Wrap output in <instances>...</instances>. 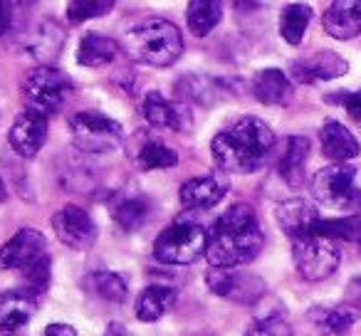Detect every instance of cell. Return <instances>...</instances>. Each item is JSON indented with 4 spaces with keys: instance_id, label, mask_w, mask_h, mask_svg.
<instances>
[{
    "instance_id": "obj_1",
    "label": "cell",
    "mask_w": 361,
    "mask_h": 336,
    "mask_svg": "<svg viewBox=\"0 0 361 336\" xmlns=\"http://www.w3.org/2000/svg\"><path fill=\"white\" fill-rule=\"evenodd\" d=\"M262 245H265V235L260 230L255 211L247 203H235L213 223L208 232L206 257L211 267L231 270L255 260Z\"/></svg>"
},
{
    "instance_id": "obj_2",
    "label": "cell",
    "mask_w": 361,
    "mask_h": 336,
    "mask_svg": "<svg viewBox=\"0 0 361 336\" xmlns=\"http://www.w3.org/2000/svg\"><path fill=\"white\" fill-rule=\"evenodd\" d=\"M275 149V134L257 116H243L235 124L218 131L211 144L213 161L221 171L252 173L265 166Z\"/></svg>"
},
{
    "instance_id": "obj_3",
    "label": "cell",
    "mask_w": 361,
    "mask_h": 336,
    "mask_svg": "<svg viewBox=\"0 0 361 336\" xmlns=\"http://www.w3.org/2000/svg\"><path fill=\"white\" fill-rule=\"evenodd\" d=\"M124 50L129 52L131 60L141 62V65L169 67L183 52V37L173 23L151 18L126 32Z\"/></svg>"
},
{
    "instance_id": "obj_4",
    "label": "cell",
    "mask_w": 361,
    "mask_h": 336,
    "mask_svg": "<svg viewBox=\"0 0 361 336\" xmlns=\"http://www.w3.org/2000/svg\"><path fill=\"white\" fill-rule=\"evenodd\" d=\"M72 89H75V85L65 72L57 67L42 65L27 75L25 85H23V99H25L27 111L47 119L62 109Z\"/></svg>"
},
{
    "instance_id": "obj_5",
    "label": "cell",
    "mask_w": 361,
    "mask_h": 336,
    "mask_svg": "<svg viewBox=\"0 0 361 336\" xmlns=\"http://www.w3.org/2000/svg\"><path fill=\"white\" fill-rule=\"evenodd\" d=\"M208 250V232L203 225L178 220L169 225L154 242V257L164 265H191Z\"/></svg>"
},
{
    "instance_id": "obj_6",
    "label": "cell",
    "mask_w": 361,
    "mask_h": 336,
    "mask_svg": "<svg viewBox=\"0 0 361 336\" xmlns=\"http://www.w3.org/2000/svg\"><path fill=\"white\" fill-rule=\"evenodd\" d=\"M312 196L322 206L336 211H354L361 206V191L356 188V168L349 163H331L314 173Z\"/></svg>"
},
{
    "instance_id": "obj_7",
    "label": "cell",
    "mask_w": 361,
    "mask_h": 336,
    "mask_svg": "<svg viewBox=\"0 0 361 336\" xmlns=\"http://www.w3.org/2000/svg\"><path fill=\"white\" fill-rule=\"evenodd\" d=\"M292 257H295V267L300 277L307 282H322L331 277L341 260L334 240H326L322 235H307L300 240H292Z\"/></svg>"
},
{
    "instance_id": "obj_8",
    "label": "cell",
    "mask_w": 361,
    "mask_h": 336,
    "mask_svg": "<svg viewBox=\"0 0 361 336\" xmlns=\"http://www.w3.org/2000/svg\"><path fill=\"white\" fill-rule=\"evenodd\" d=\"M75 146L87 154H104L121 144V124L102 111H77L70 119Z\"/></svg>"
},
{
    "instance_id": "obj_9",
    "label": "cell",
    "mask_w": 361,
    "mask_h": 336,
    "mask_svg": "<svg viewBox=\"0 0 361 336\" xmlns=\"http://www.w3.org/2000/svg\"><path fill=\"white\" fill-rule=\"evenodd\" d=\"M206 282L213 294L223 297V299L238 301V304H255L265 294V282L260 277L250 275V272L235 270V267H231V270L213 267L206 275Z\"/></svg>"
},
{
    "instance_id": "obj_10",
    "label": "cell",
    "mask_w": 361,
    "mask_h": 336,
    "mask_svg": "<svg viewBox=\"0 0 361 336\" xmlns=\"http://www.w3.org/2000/svg\"><path fill=\"white\" fill-rule=\"evenodd\" d=\"M47 257V240L35 228H23L0 247V270H30Z\"/></svg>"
},
{
    "instance_id": "obj_11",
    "label": "cell",
    "mask_w": 361,
    "mask_h": 336,
    "mask_svg": "<svg viewBox=\"0 0 361 336\" xmlns=\"http://www.w3.org/2000/svg\"><path fill=\"white\" fill-rule=\"evenodd\" d=\"M52 228H55L57 237L62 245L70 250H90L97 240V225L90 218V213L80 206H65L52 216Z\"/></svg>"
},
{
    "instance_id": "obj_12",
    "label": "cell",
    "mask_w": 361,
    "mask_h": 336,
    "mask_svg": "<svg viewBox=\"0 0 361 336\" xmlns=\"http://www.w3.org/2000/svg\"><path fill=\"white\" fill-rule=\"evenodd\" d=\"M37 311V297L27 290H11L0 294V334L27 336V324Z\"/></svg>"
},
{
    "instance_id": "obj_13",
    "label": "cell",
    "mask_w": 361,
    "mask_h": 336,
    "mask_svg": "<svg viewBox=\"0 0 361 336\" xmlns=\"http://www.w3.org/2000/svg\"><path fill=\"white\" fill-rule=\"evenodd\" d=\"M11 146L20 158H32L47 141V119L32 111H23L11 126Z\"/></svg>"
},
{
    "instance_id": "obj_14",
    "label": "cell",
    "mask_w": 361,
    "mask_h": 336,
    "mask_svg": "<svg viewBox=\"0 0 361 336\" xmlns=\"http://www.w3.org/2000/svg\"><path fill=\"white\" fill-rule=\"evenodd\" d=\"M228 181L221 173H208V176L191 178L180 186V206L191 211H208L216 208L226 198Z\"/></svg>"
},
{
    "instance_id": "obj_15",
    "label": "cell",
    "mask_w": 361,
    "mask_h": 336,
    "mask_svg": "<svg viewBox=\"0 0 361 336\" xmlns=\"http://www.w3.org/2000/svg\"><path fill=\"white\" fill-rule=\"evenodd\" d=\"M349 65H346L344 57H339L331 50H322L317 55L307 57V60H300L292 65V77L300 85H314V82H329L336 80V77L346 75Z\"/></svg>"
},
{
    "instance_id": "obj_16",
    "label": "cell",
    "mask_w": 361,
    "mask_h": 336,
    "mask_svg": "<svg viewBox=\"0 0 361 336\" xmlns=\"http://www.w3.org/2000/svg\"><path fill=\"white\" fill-rule=\"evenodd\" d=\"M277 225L282 228L290 240H300V237H307V235H314V225L322 220L319 218V211H317L312 203L307 201H287L277 208Z\"/></svg>"
},
{
    "instance_id": "obj_17",
    "label": "cell",
    "mask_w": 361,
    "mask_h": 336,
    "mask_svg": "<svg viewBox=\"0 0 361 336\" xmlns=\"http://www.w3.org/2000/svg\"><path fill=\"white\" fill-rule=\"evenodd\" d=\"M322 25L334 40H354L361 32V0H334Z\"/></svg>"
},
{
    "instance_id": "obj_18",
    "label": "cell",
    "mask_w": 361,
    "mask_h": 336,
    "mask_svg": "<svg viewBox=\"0 0 361 336\" xmlns=\"http://www.w3.org/2000/svg\"><path fill=\"white\" fill-rule=\"evenodd\" d=\"M144 116L156 129H173L186 131L191 126V114L180 104L166 99L161 92H149L144 99Z\"/></svg>"
},
{
    "instance_id": "obj_19",
    "label": "cell",
    "mask_w": 361,
    "mask_h": 336,
    "mask_svg": "<svg viewBox=\"0 0 361 336\" xmlns=\"http://www.w3.org/2000/svg\"><path fill=\"white\" fill-rule=\"evenodd\" d=\"M319 141H322L324 156L334 161V163H346V161L356 158L361 151L356 136L336 119L324 121V126H322V131H319Z\"/></svg>"
},
{
    "instance_id": "obj_20",
    "label": "cell",
    "mask_w": 361,
    "mask_h": 336,
    "mask_svg": "<svg viewBox=\"0 0 361 336\" xmlns=\"http://www.w3.org/2000/svg\"><path fill=\"white\" fill-rule=\"evenodd\" d=\"M252 94L257 101L270 106H285L287 101L295 94V87H292L290 77L282 70H260L252 80Z\"/></svg>"
},
{
    "instance_id": "obj_21",
    "label": "cell",
    "mask_w": 361,
    "mask_h": 336,
    "mask_svg": "<svg viewBox=\"0 0 361 336\" xmlns=\"http://www.w3.org/2000/svg\"><path fill=\"white\" fill-rule=\"evenodd\" d=\"M307 158H310V141L305 136H290L285 141L280 161H277V171L290 188H300L305 183Z\"/></svg>"
},
{
    "instance_id": "obj_22",
    "label": "cell",
    "mask_w": 361,
    "mask_h": 336,
    "mask_svg": "<svg viewBox=\"0 0 361 336\" xmlns=\"http://www.w3.org/2000/svg\"><path fill=\"white\" fill-rule=\"evenodd\" d=\"M310 319L319 326L324 336H344L359 321V309L349 304L339 306H312Z\"/></svg>"
},
{
    "instance_id": "obj_23",
    "label": "cell",
    "mask_w": 361,
    "mask_h": 336,
    "mask_svg": "<svg viewBox=\"0 0 361 336\" xmlns=\"http://www.w3.org/2000/svg\"><path fill=\"white\" fill-rule=\"evenodd\" d=\"M178 299V292L173 287H164V285H151L136 299V316L141 321H156L171 309Z\"/></svg>"
},
{
    "instance_id": "obj_24",
    "label": "cell",
    "mask_w": 361,
    "mask_h": 336,
    "mask_svg": "<svg viewBox=\"0 0 361 336\" xmlns=\"http://www.w3.org/2000/svg\"><path fill=\"white\" fill-rule=\"evenodd\" d=\"M116 52H119V45L116 40L106 35H97V32H90V35L82 37L80 50H77V62L82 67H104L109 62H114Z\"/></svg>"
},
{
    "instance_id": "obj_25",
    "label": "cell",
    "mask_w": 361,
    "mask_h": 336,
    "mask_svg": "<svg viewBox=\"0 0 361 336\" xmlns=\"http://www.w3.org/2000/svg\"><path fill=\"white\" fill-rule=\"evenodd\" d=\"M62 40H65V32L55 25V23H40L37 30L30 35L27 40V52H30L35 60H52L55 55H60V47H62Z\"/></svg>"
},
{
    "instance_id": "obj_26",
    "label": "cell",
    "mask_w": 361,
    "mask_h": 336,
    "mask_svg": "<svg viewBox=\"0 0 361 336\" xmlns=\"http://www.w3.org/2000/svg\"><path fill=\"white\" fill-rule=\"evenodd\" d=\"M221 18H223L221 3H213V0H196V3H188L186 20L196 37H206L208 32L221 23Z\"/></svg>"
},
{
    "instance_id": "obj_27",
    "label": "cell",
    "mask_w": 361,
    "mask_h": 336,
    "mask_svg": "<svg viewBox=\"0 0 361 336\" xmlns=\"http://www.w3.org/2000/svg\"><path fill=\"white\" fill-rule=\"evenodd\" d=\"M310 20H312L310 6H305V3H290L280 15V35L290 45H300Z\"/></svg>"
},
{
    "instance_id": "obj_28",
    "label": "cell",
    "mask_w": 361,
    "mask_h": 336,
    "mask_svg": "<svg viewBox=\"0 0 361 336\" xmlns=\"http://www.w3.org/2000/svg\"><path fill=\"white\" fill-rule=\"evenodd\" d=\"M136 163H139L141 171H161V168H173V166L178 163V154H176L171 146H166L164 141L151 139L139 149Z\"/></svg>"
},
{
    "instance_id": "obj_29",
    "label": "cell",
    "mask_w": 361,
    "mask_h": 336,
    "mask_svg": "<svg viewBox=\"0 0 361 336\" xmlns=\"http://www.w3.org/2000/svg\"><path fill=\"white\" fill-rule=\"evenodd\" d=\"M314 235H322L326 240L339 237V240L361 242V213L346 218H322L314 225Z\"/></svg>"
},
{
    "instance_id": "obj_30",
    "label": "cell",
    "mask_w": 361,
    "mask_h": 336,
    "mask_svg": "<svg viewBox=\"0 0 361 336\" xmlns=\"http://www.w3.org/2000/svg\"><path fill=\"white\" fill-rule=\"evenodd\" d=\"M149 201L144 196H131V198H124L114 206L111 216H114L116 225L121 228L124 232H131L136 228L144 225L146 216H149Z\"/></svg>"
},
{
    "instance_id": "obj_31",
    "label": "cell",
    "mask_w": 361,
    "mask_h": 336,
    "mask_svg": "<svg viewBox=\"0 0 361 336\" xmlns=\"http://www.w3.org/2000/svg\"><path fill=\"white\" fill-rule=\"evenodd\" d=\"M87 285L92 287L97 297L106 301H114V304H121L126 299V282L121 280L116 272H92Z\"/></svg>"
},
{
    "instance_id": "obj_32",
    "label": "cell",
    "mask_w": 361,
    "mask_h": 336,
    "mask_svg": "<svg viewBox=\"0 0 361 336\" xmlns=\"http://www.w3.org/2000/svg\"><path fill=\"white\" fill-rule=\"evenodd\" d=\"M221 82L211 80V77H183L178 82L180 94L193 101H201V104H211V101L221 99Z\"/></svg>"
},
{
    "instance_id": "obj_33",
    "label": "cell",
    "mask_w": 361,
    "mask_h": 336,
    "mask_svg": "<svg viewBox=\"0 0 361 336\" xmlns=\"http://www.w3.org/2000/svg\"><path fill=\"white\" fill-rule=\"evenodd\" d=\"M111 8H114V3H109V0H77V3L67 6V18H70V23H85L92 18L106 15V13H111Z\"/></svg>"
},
{
    "instance_id": "obj_34",
    "label": "cell",
    "mask_w": 361,
    "mask_h": 336,
    "mask_svg": "<svg viewBox=\"0 0 361 336\" xmlns=\"http://www.w3.org/2000/svg\"><path fill=\"white\" fill-rule=\"evenodd\" d=\"M245 336H292V331L280 314H265L247 329Z\"/></svg>"
},
{
    "instance_id": "obj_35",
    "label": "cell",
    "mask_w": 361,
    "mask_h": 336,
    "mask_svg": "<svg viewBox=\"0 0 361 336\" xmlns=\"http://www.w3.org/2000/svg\"><path fill=\"white\" fill-rule=\"evenodd\" d=\"M339 101L346 106V111H349L354 119L361 121V89L359 92H349V94H341Z\"/></svg>"
},
{
    "instance_id": "obj_36",
    "label": "cell",
    "mask_w": 361,
    "mask_h": 336,
    "mask_svg": "<svg viewBox=\"0 0 361 336\" xmlns=\"http://www.w3.org/2000/svg\"><path fill=\"white\" fill-rule=\"evenodd\" d=\"M346 304L354 306V309H361V277H354L346 285Z\"/></svg>"
},
{
    "instance_id": "obj_37",
    "label": "cell",
    "mask_w": 361,
    "mask_h": 336,
    "mask_svg": "<svg viewBox=\"0 0 361 336\" xmlns=\"http://www.w3.org/2000/svg\"><path fill=\"white\" fill-rule=\"evenodd\" d=\"M11 25H13V6L0 0V37L11 30Z\"/></svg>"
},
{
    "instance_id": "obj_38",
    "label": "cell",
    "mask_w": 361,
    "mask_h": 336,
    "mask_svg": "<svg viewBox=\"0 0 361 336\" xmlns=\"http://www.w3.org/2000/svg\"><path fill=\"white\" fill-rule=\"evenodd\" d=\"M45 336H77V331L70 324H50L45 329Z\"/></svg>"
},
{
    "instance_id": "obj_39",
    "label": "cell",
    "mask_w": 361,
    "mask_h": 336,
    "mask_svg": "<svg viewBox=\"0 0 361 336\" xmlns=\"http://www.w3.org/2000/svg\"><path fill=\"white\" fill-rule=\"evenodd\" d=\"M104 336H134V334H131V331L126 329L124 324H119V321H111V324L106 326Z\"/></svg>"
},
{
    "instance_id": "obj_40",
    "label": "cell",
    "mask_w": 361,
    "mask_h": 336,
    "mask_svg": "<svg viewBox=\"0 0 361 336\" xmlns=\"http://www.w3.org/2000/svg\"><path fill=\"white\" fill-rule=\"evenodd\" d=\"M6 198V186H3V181H0V201Z\"/></svg>"
}]
</instances>
